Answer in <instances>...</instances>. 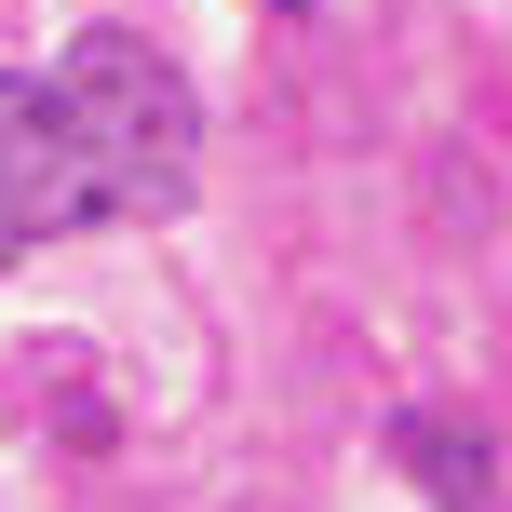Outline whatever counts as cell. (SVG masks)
Listing matches in <instances>:
<instances>
[{"label":"cell","instance_id":"cell-1","mask_svg":"<svg viewBox=\"0 0 512 512\" xmlns=\"http://www.w3.org/2000/svg\"><path fill=\"white\" fill-rule=\"evenodd\" d=\"M54 122L95 176V216H176L189 176H203V108L135 27H81L54 54Z\"/></svg>","mask_w":512,"mask_h":512},{"label":"cell","instance_id":"cell-2","mask_svg":"<svg viewBox=\"0 0 512 512\" xmlns=\"http://www.w3.org/2000/svg\"><path fill=\"white\" fill-rule=\"evenodd\" d=\"M95 216V176H81L68 122H54V81H14L0 68V270H14L27 243L81 230Z\"/></svg>","mask_w":512,"mask_h":512},{"label":"cell","instance_id":"cell-3","mask_svg":"<svg viewBox=\"0 0 512 512\" xmlns=\"http://www.w3.org/2000/svg\"><path fill=\"white\" fill-rule=\"evenodd\" d=\"M405 459H418V486H432L445 512H486V486H499V472H486V445H472L459 418H405Z\"/></svg>","mask_w":512,"mask_h":512},{"label":"cell","instance_id":"cell-4","mask_svg":"<svg viewBox=\"0 0 512 512\" xmlns=\"http://www.w3.org/2000/svg\"><path fill=\"white\" fill-rule=\"evenodd\" d=\"M283 14H310V0H283Z\"/></svg>","mask_w":512,"mask_h":512}]
</instances>
